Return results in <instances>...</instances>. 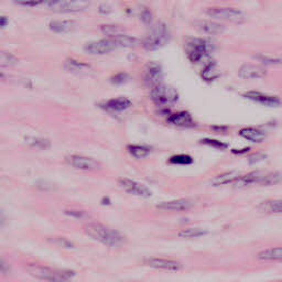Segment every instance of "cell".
<instances>
[{
    "label": "cell",
    "instance_id": "1",
    "mask_svg": "<svg viewBox=\"0 0 282 282\" xmlns=\"http://www.w3.org/2000/svg\"><path fill=\"white\" fill-rule=\"evenodd\" d=\"M84 231L87 236L107 247L118 248L125 244V236L122 233L102 224H89Z\"/></svg>",
    "mask_w": 282,
    "mask_h": 282
},
{
    "label": "cell",
    "instance_id": "2",
    "mask_svg": "<svg viewBox=\"0 0 282 282\" xmlns=\"http://www.w3.org/2000/svg\"><path fill=\"white\" fill-rule=\"evenodd\" d=\"M25 269L30 276L45 282H71L74 272L70 270H54L39 264H28Z\"/></svg>",
    "mask_w": 282,
    "mask_h": 282
},
{
    "label": "cell",
    "instance_id": "3",
    "mask_svg": "<svg viewBox=\"0 0 282 282\" xmlns=\"http://www.w3.org/2000/svg\"><path fill=\"white\" fill-rule=\"evenodd\" d=\"M170 32L163 22H157L146 37L141 40L140 44L147 51H157L169 42Z\"/></svg>",
    "mask_w": 282,
    "mask_h": 282
},
{
    "label": "cell",
    "instance_id": "4",
    "mask_svg": "<svg viewBox=\"0 0 282 282\" xmlns=\"http://www.w3.org/2000/svg\"><path fill=\"white\" fill-rule=\"evenodd\" d=\"M185 53L192 63H198L213 51V43L201 38H190L185 41Z\"/></svg>",
    "mask_w": 282,
    "mask_h": 282
},
{
    "label": "cell",
    "instance_id": "5",
    "mask_svg": "<svg viewBox=\"0 0 282 282\" xmlns=\"http://www.w3.org/2000/svg\"><path fill=\"white\" fill-rule=\"evenodd\" d=\"M206 15L212 19L217 20V21H225L235 24L243 23L246 20L243 11L236 8H230V7H212V8H207Z\"/></svg>",
    "mask_w": 282,
    "mask_h": 282
},
{
    "label": "cell",
    "instance_id": "6",
    "mask_svg": "<svg viewBox=\"0 0 282 282\" xmlns=\"http://www.w3.org/2000/svg\"><path fill=\"white\" fill-rule=\"evenodd\" d=\"M90 7V0H49L46 8L60 13H77Z\"/></svg>",
    "mask_w": 282,
    "mask_h": 282
},
{
    "label": "cell",
    "instance_id": "7",
    "mask_svg": "<svg viewBox=\"0 0 282 282\" xmlns=\"http://www.w3.org/2000/svg\"><path fill=\"white\" fill-rule=\"evenodd\" d=\"M150 97L152 102L157 106L164 107L176 103L179 99V94L177 90L173 89L172 86L162 83L151 89Z\"/></svg>",
    "mask_w": 282,
    "mask_h": 282
},
{
    "label": "cell",
    "instance_id": "8",
    "mask_svg": "<svg viewBox=\"0 0 282 282\" xmlns=\"http://www.w3.org/2000/svg\"><path fill=\"white\" fill-rule=\"evenodd\" d=\"M141 79L145 86L153 89L160 84H162L163 79V70L161 64L158 62L150 61L148 62L141 72Z\"/></svg>",
    "mask_w": 282,
    "mask_h": 282
},
{
    "label": "cell",
    "instance_id": "9",
    "mask_svg": "<svg viewBox=\"0 0 282 282\" xmlns=\"http://www.w3.org/2000/svg\"><path fill=\"white\" fill-rule=\"evenodd\" d=\"M117 182L126 193H129L131 195L145 199L151 196V191L146 185L137 182V181H133L128 178H119Z\"/></svg>",
    "mask_w": 282,
    "mask_h": 282
},
{
    "label": "cell",
    "instance_id": "10",
    "mask_svg": "<svg viewBox=\"0 0 282 282\" xmlns=\"http://www.w3.org/2000/svg\"><path fill=\"white\" fill-rule=\"evenodd\" d=\"M117 48L118 46L114 42V40L111 38H107L103 40H97V41L89 42L85 45L84 50L93 55H104L115 51Z\"/></svg>",
    "mask_w": 282,
    "mask_h": 282
},
{
    "label": "cell",
    "instance_id": "11",
    "mask_svg": "<svg viewBox=\"0 0 282 282\" xmlns=\"http://www.w3.org/2000/svg\"><path fill=\"white\" fill-rule=\"evenodd\" d=\"M66 162L78 170H96L100 166L99 162L95 159L84 156H77V154L69 156L66 158Z\"/></svg>",
    "mask_w": 282,
    "mask_h": 282
},
{
    "label": "cell",
    "instance_id": "12",
    "mask_svg": "<svg viewBox=\"0 0 282 282\" xmlns=\"http://www.w3.org/2000/svg\"><path fill=\"white\" fill-rule=\"evenodd\" d=\"M267 75V70L258 64H244L238 70V76L243 79H258Z\"/></svg>",
    "mask_w": 282,
    "mask_h": 282
},
{
    "label": "cell",
    "instance_id": "13",
    "mask_svg": "<svg viewBox=\"0 0 282 282\" xmlns=\"http://www.w3.org/2000/svg\"><path fill=\"white\" fill-rule=\"evenodd\" d=\"M145 264L158 270L178 271L180 269H182V265L178 263V261L163 258H148L145 260Z\"/></svg>",
    "mask_w": 282,
    "mask_h": 282
},
{
    "label": "cell",
    "instance_id": "14",
    "mask_svg": "<svg viewBox=\"0 0 282 282\" xmlns=\"http://www.w3.org/2000/svg\"><path fill=\"white\" fill-rule=\"evenodd\" d=\"M244 97L252 100V102H255V103H258L260 105L268 106V107H276L281 104L280 99L277 96L267 95V94L260 93V92H255V91L245 93Z\"/></svg>",
    "mask_w": 282,
    "mask_h": 282
},
{
    "label": "cell",
    "instance_id": "15",
    "mask_svg": "<svg viewBox=\"0 0 282 282\" xmlns=\"http://www.w3.org/2000/svg\"><path fill=\"white\" fill-rule=\"evenodd\" d=\"M195 28L205 33V35L210 36H217L225 32V26L216 21H211V20H199V21L194 22Z\"/></svg>",
    "mask_w": 282,
    "mask_h": 282
},
{
    "label": "cell",
    "instance_id": "16",
    "mask_svg": "<svg viewBox=\"0 0 282 282\" xmlns=\"http://www.w3.org/2000/svg\"><path fill=\"white\" fill-rule=\"evenodd\" d=\"M193 205V202L189 199H179L169 202H162L157 205L159 210L170 211V212H182L190 210Z\"/></svg>",
    "mask_w": 282,
    "mask_h": 282
},
{
    "label": "cell",
    "instance_id": "17",
    "mask_svg": "<svg viewBox=\"0 0 282 282\" xmlns=\"http://www.w3.org/2000/svg\"><path fill=\"white\" fill-rule=\"evenodd\" d=\"M131 106V100L127 97H116L107 100L104 104L100 105L103 109L109 112H122L128 109Z\"/></svg>",
    "mask_w": 282,
    "mask_h": 282
},
{
    "label": "cell",
    "instance_id": "18",
    "mask_svg": "<svg viewBox=\"0 0 282 282\" xmlns=\"http://www.w3.org/2000/svg\"><path fill=\"white\" fill-rule=\"evenodd\" d=\"M167 122L174 126L183 127V128H192V127L195 126V122H194L193 117L187 111H179L172 114V115L167 117Z\"/></svg>",
    "mask_w": 282,
    "mask_h": 282
},
{
    "label": "cell",
    "instance_id": "19",
    "mask_svg": "<svg viewBox=\"0 0 282 282\" xmlns=\"http://www.w3.org/2000/svg\"><path fill=\"white\" fill-rule=\"evenodd\" d=\"M265 172L261 171H253L248 174H245V176H241L236 182L234 183V186L236 189H244V187L250 186L253 184H259L261 178L264 177Z\"/></svg>",
    "mask_w": 282,
    "mask_h": 282
},
{
    "label": "cell",
    "instance_id": "20",
    "mask_svg": "<svg viewBox=\"0 0 282 282\" xmlns=\"http://www.w3.org/2000/svg\"><path fill=\"white\" fill-rule=\"evenodd\" d=\"M77 22L74 20H53L50 22L49 28L55 33H69L75 30Z\"/></svg>",
    "mask_w": 282,
    "mask_h": 282
},
{
    "label": "cell",
    "instance_id": "21",
    "mask_svg": "<svg viewBox=\"0 0 282 282\" xmlns=\"http://www.w3.org/2000/svg\"><path fill=\"white\" fill-rule=\"evenodd\" d=\"M240 177L241 174L239 171H228L219 174L217 177H215L211 181V184L213 186H220V185H226L230 183H235Z\"/></svg>",
    "mask_w": 282,
    "mask_h": 282
},
{
    "label": "cell",
    "instance_id": "22",
    "mask_svg": "<svg viewBox=\"0 0 282 282\" xmlns=\"http://www.w3.org/2000/svg\"><path fill=\"white\" fill-rule=\"evenodd\" d=\"M257 209L264 214H280L282 213V199L264 201L257 206Z\"/></svg>",
    "mask_w": 282,
    "mask_h": 282
},
{
    "label": "cell",
    "instance_id": "23",
    "mask_svg": "<svg viewBox=\"0 0 282 282\" xmlns=\"http://www.w3.org/2000/svg\"><path fill=\"white\" fill-rule=\"evenodd\" d=\"M239 136L252 141V143H261L266 139V133L258 128H253V127H246V128L240 129Z\"/></svg>",
    "mask_w": 282,
    "mask_h": 282
},
{
    "label": "cell",
    "instance_id": "24",
    "mask_svg": "<svg viewBox=\"0 0 282 282\" xmlns=\"http://www.w3.org/2000/svg\"><path fill=\"white\" fill-rule=\"evenodd\" d=\"M114 42H115L117 44V46L119 48H135L136 45H138L140 43L139 40L135 37L132 36H129V35H126V33H119V35L117 36H114V37H110Z\"/></svg>",
    "mask_w": 282,
    "mask_h": 282
},
{
    "label": "cell",
    "instance_id": "25",
    "mask_svg": "<svg viewBox=\"0 0 282 282\" xmlns=\"http://www.w3.org/2000/svg\"><path fill=\"white\" fill-rule=\"evenodd\" d=\"M220 76V71L218 69V66L216 63L211 62L207 65H205V68L201 72V77H202L205 82L211 83L216 80Z\"/></svg>",
    "mask_w": 282,
    "mask_h": 282
},
{
    "label": "cell",
    "instance_id": "26",
    "mask_svg": "<svg viewBox=\"0 0 282 282\" xmlns=\"http://www.w3.org/2000/svg\"><path fill=\"white\" fill-rule=\"evenodd\" d=\"M127 150L129 151L132 157L137 159H143L149 156L152 151V147L148 145H128Z\"/></svg>",
    "mask_w": 282,
    "mask_h": 282
},
{
    "label": "cell",
    "instance_id": "27",
    "mask_svg": "<svg viewBox=\"0 0 282 282\" xmlns=\"http://www.w3.org/2000/svg\"><path fill=\"white\" fill-rule=\"evenodd\" d=\"M64 68L72 73H85L91 71V66L74 59H68L64 62Z\"/></svg>",
    "mask_w": 282,
    "mask_h": 282
},
{
    "label": "cell",
    "instance_id": "28",
    "mask_svg": "<svg viewBox=\"0 0 282 282\" xmlns=\"http://www.w3.org/2000/svg\"><path fill=\"white\" fill-rule=\"evenodd\" d=\"M257 257L261 260H282V247L270 248L260 251Z\"/></svg>",
    "mask_w": 282,
    "mask_h": 282
},
{
    "label": "cell",
    "instance_id": "29",
    "mask_svg": "<svg viewBox=\"0 0 282 282\" xmlns=\"http://www.w3.org/2000/svg\"><path fill=\"white\" fill-rule=\"evenodd\" d=\"M282 181V172L281 171H274V172H269V173H265L264 177L261 178L259 185H273V184H278Z\"/></svg>",
    "mask_w": 282,
    "mask_h": 282
},
{
    "label": "cell",
    "instance_id": "30",
    "mask_svg": "<svg viewBox=\"0 0 282 282\" xmlns=\"http://www.w3.org/2000/svg\"><path fill=\"white\" fill-rule=\"evenodd\" d=\"M207 232L202 230V228H198V227H190V228H185V230H182L179 232V237H183V238H196L204 236Z\"/></svg>",
    "mask_w": 282,
    "mask_h": 282
},
{
    "label": "cell",
    "instance_id": "31",
    "mask_svg": "<svg viewBox=\"0 0 282 282\" xmlns=\"http://www.w3.org/2000/svg\"><path fill=\"white\" fill-rule=\"evenodd\" d=\"M193 158L189 154L181 153V154H174L169 159V163L174 165H190L193 163Z\"/></svg>",
    "mask_w": 282,
    "mask_h": 282
},
{
    "label": "cell",
    "instance_id": "32",
    "mask_svg": "<svg viewBox=\"0 0 282 282\" xmlns=\"http://www.w3.org/2000/svg\"><path fill=\"white\" fill-rule=\"evenodd\" d=\"M100 31H102L104 35L108 36V38L117 36L119 33H124L125 30L122 28L120 25H116V24H104L100 25Z\"/></svg>",
    "mask_w": 282,
    "mask_h": 282
},
{
    "label": "cell",
    "instance_id": "33",
    "mask_svg": "<svg viewBox=\"0 0 282 282\" xmlns=\"http://www.w3.org/2000/svg\"><path fill=\"white\" fill-rule=\"evenodd\" d=\"M26 143L31 147L40 148V149H46L50 147V141H48L44 138H38V137H31L26 139Z\"/></svg>",
    "mask_w": 282,
    "mask_h": 282
},
{
    "label": "cell",
    "instance_id": "34",
    "mask_svg": "<svg viewBox=\"0 0 282 282\" xmlns=\"http://www.w3.org/2000/svg\"><path fill=\"white\" fill-rule=\"evenodd\" d=\"M201 144H203V145H206V146H209V147H213V148H216V149H221V150H224L227 148V145L224 144V143H221V141L219 140H215V139H209V138H206V139H202L200 141Z\"/></svg>",
    "mask_w": 282,
    "mask_h": 282
},
{
    "label": "cell",
    "instance_id": "35",
    "mask_svg": "<svg viewBox=\"0 0 282 282\" xmlns=\"http://www.w3.org/2000/svg\"><path fill=\"white\" fill-rule=\"evenodd\" d=\"M128 79H129V75L127 73H124V72H120V73H117L115 74V75H114L111 77V83L112 84H115V85H122L126 82H128Z\"/></svg>",
    "mask_w": 282,
    "mask_h": 282
},
{
    "label": "cell",
    "instance_id": "36",
    "mask_svg": "<svg viewBox=\"0 0 282 282\" xmlns=\"http://www.w3.org/2000/svg\"><path fill=\"white\" fill-rule=\"evenodd\" d=\"M140 18H141V21H143L145 24H150L152 22V13L148 8H145L143 11H141Z\"/></svg>",
    "mask_w": 282,
    "mask_h": 282
},
{
    "label": "cell",
    "instance_id": "37",
    "mask_svg": "<svg viewBox=\"0 0 282 282\" xmlns=\"http://www.w3.org/2000/svg\"><path fill=\"white\" fill-rule=\"evenodd\" d=\"M267 158V156H266V154L265 153H253V154H250V156L249 157H248V160H249V162L251 163V164H253V163H258V162H260V161H263V160H265Z\"/></svg>",
    "mask_w": 282,
    "mask_h": 282
},
{
    "label": "cell",
    "instance_id": "38",
    "mask_svg": "<svg viewBox=\"0 0 282 282\" xmlns=\"http://www.w3.org/2000/svg\"><path fill=\"white\" fill-rule=\"evenodd\" d=\"M9 270H10V267H9L8 263H7V261L3 257H0V272L7 273V272H9Z\"/></svg>",
    "mask_w": 282,
    "mask_h": 282
},
{
    "label": "cell",
    "instance_id": "39",
    "mask_svg": "<svg viewBox=\"0 0 282 282\" xmlns=\"http://www.w3.org/2000/svg\"><path fill=\"white\" fill-rule=\"evenodd\" d=\"M53 241H54L55 244L61 245L63 247H73V244L71 243V241L65 238H55V239H53Z\"/></svg>",
    "mask_w": 282,
    "mask_h": 282
},
{
    "label": "cell",
    "instance_id": "40",
    "mask_svg": "<svg viewBox=\"0 0 282 282\" xmlns=\"http://www.w3.org/2000/svg\"><path fill=\"white\" fill-rule=\"evenodd\" d=\"M263 61H265L266 63L282 64V57L281 58H264Z\"/></svg>",
    "mask_w": 282,
    "mask_h": 282
},
{
    "label": "cell",
    "instance_id": "41",
    "mask_svg": "<svg viewBox=\"0 0 282 282\" xmlns=\"http://www.w3.org/2000/svg\"><path fill=\"white\" fill-rule=\"evenodd\" d=\"M66 214L69 215V216H72V217H77V218H80L84 216V213L83 212H79V211H68L65 212Z\"/></svg>",
    "mask_w": 282,
    "mask_h": 282
},
{
    "label": "cell",
    "instance_id": "42",
    "mask_svg": "<svg viewBox=\"0 0 282 282\" xmlns=\"http://www.w3.org/2000/svg\"><path fill=\"white\" fill-rule=\"evenodd\" d=\"M111 11V8L109 6H107V5H102V6H99V12H102V13H109Z\"/></svg>",
    "mask_w": 282,
    "mask_h": 282
},
{
    "label": "cell",
    "instance_id": "43",
    "mask_svg": "<svg viewBox=\"0 0 282 282\" xmlns=\"http://www.w3.org/2000/svg\"><path fill=\"white\" fill-rule=\"evenodd\" d=\"M7 24H8V18L4 17V16H0V29L5 28Z\"/></svg>",
    "mask_w": 282,
    "mask_h": 282
},
{
    "label": "cell",
    "instance_id": "44",
    "mask_svg": "<svg viewBox=\"0 0 282 282\" xmlns=\"http://www.w3.org/2000/svg\"><path fill=\"white\" fill-rule=\"evenodd\" d=\"M6 224V215L4 211L0 209V228H2Z\"/></svg>",
    "mask_w": 282,
    "mask_h": 282
},
{
    "label": "cell",
    "instance_id": "45",
    "mask_svg": "<svg viewBox=\"0 0 282 282\" xmlns=\"http://www.w3.org/2000/svg\"><path fill=\"white\" fill-rule=\"evenodd\" d=\"M248 150H249V148H245V149H243V150H233V152H234V153H238V154H240V153L247 152Z\"/></svg>",
    "mask_w": 282,
    "mask_h": 282
},
{
    "label": "cell",
    "instance_id": "46",
    "mask_svg": "<svg viewBox=\"0 0 282 282\" xmlns=\"http://www.w3.org/2000/svg\"><path fill=\"white\" fill-rule=\"evenodd\" d=\"M3 77H4V74L2 72H0V78H3Z\"/></svg>",
    "mask_w": 282,
    "mask_h": 282
}]
</instances>
